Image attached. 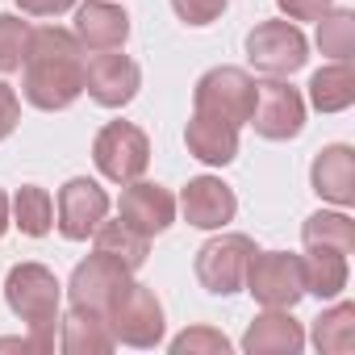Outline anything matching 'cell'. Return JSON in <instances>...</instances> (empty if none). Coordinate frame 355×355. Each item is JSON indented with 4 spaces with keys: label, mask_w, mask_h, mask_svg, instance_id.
Here are the masks:
<instances>
[{
    "label": "cell",
    "mask_w": 355,
    "mask_h": 355,
    "mask_svg": "<svg viewBox=\"0 0 355 355\" xmlns=\"http://www.w3.org/2000/svg\"><path fill=\"white\" fill-rule=\"evenodd\" d=\"M21 67H26L21 88L34 109H67L84 92V46L67 30H55V26L30 30Z\"/></svg>",
    "instance_id": "6da1fadb"
},
{
    "label": "cell",
    "mask_w": 355,
    "mask_h": 355,
    "mask_svg": "<svg viewBox=\"0 0 355 355\" xmlns=\"http://www.w3.org/2000/svg\"><path fill=\"white\" fill-rule=\"evenodd\" d=\"M5 297L13 305V313L34 330V343L46 351L55 347V322H59V280L38 268V263H21L9 272Z\"/></svg>",
    "instance_id": "7a4b0ae2"
},
{
    "label": "cell",
    "mask_w": 355,
    "mask_h": 355,
    "mask_svg": "<svg viewBox=\"0 0 355 355\" xmlns=\"http://www.w3.org/2000/svg\"><path fill=\"white\" fill-rule=\"evenodd\" d=\"M243 284L251 288V297L268 309H293L305 293V272H301V259L297 255H284V251H255L251 263H247V276Z\"/></svg>",
    "instance_id": "3957f363"
},
{
    "label": "cell",
    "mask_w": 355,
    "mask_h": 355,
    "mask_svg": "<svg viewBox=\"0 0 355 355\" xmlns=\"http://www.w3.org/2000/svg\"><path fill=\"white\" fill-rule=\"evenodd\" d=\"M255 92H259V84L243 67H214L209 76H201L193 105H197V113H209V117H222L230 125H243V121H251Z\"/></svg>",
    "instance_id": "277c9868"
},
{
    "label": "cell",
    "mask_w": 355,
    "mask_h": 355,
    "mask_svg": "<svg viewBox=\"0 0 355 355\" xmlns=\"http://www.w3.org/2000/svg\"><path fill=\"white\" fill-rule=\"evenodd\" d=\"M92 159L101 167V175H109L113 184H130L146 171L150 163V142L138 125L130 121H109L101 134H96V146H92Z\"/></svg>",
    "instance_id": "5b68a950"
},
{
    "label": "cell",
    "mask_w": 355,
    "mask_h": 355,
    "mask_svg": "<svg viewBox=\"0 0 355 355\" xmlns=\"http://www.w3.org/2000/svg\"><path fill=\"white\" fill-rule=\"evenodd\" d=\"M247 55L263 76H293L305 63V34L293 21H263L247 34Z\"/></svg>",
    "instance_id": "8992f818"
},
{
    "label": "cell",
    "mask_w": 355,
    "mask_h": 355,
    "mask_svg": "<svg viewBox=\"0 0 355 355\" xmlns=\"http://www.w3.org/2000/svg\"><path fill=\"white\" fill-rule=\"evenodd\" d=\"M105 322H109L113 334H117L121 343H130V347H150V343H159V334H163V309H159L155 293H150L146 284H134V280L117 293V301H113V309H109Z\"/></svg>",
    "instance_id": "52a82bcc"
},
{
    "label": "cell",
    "mask_w": 355,
    "mask_h": 355,
    "mask_svg": "<svg viewBox=\"0 0 355 355\" xmlns=\"http://www.w3.org/2000/svg\"><path fill=\"white\" fill-rule=\"evenodd\" d=\"M251 255H255V243H251V239H243V234L214 239V243H205V247H201V255H197V280H201L209 293H218V297L239 293V288H243V276H247Z\"/></svg>",
    "instance_id": "ba28073f"
},
{
    "label": "cell",
    "mask_w": 355,
    "mask_h": 355,
    "mask_svg": "<svg viewBox=\"0 0 355 355\" xmlns=\"http://www.w3.org/2000/svg\"><path fill=\"white\" fill-rule=\"evenodd\" d=\"M138 80H142L138 76V63L125 59L121 46L117 51H92V55H84V88L105 109H117V105L134 101Z\"/></svg>",
    "instance_id": "9c48e42d"
},
{
    "label": "cell",
    "mask_w": 355,
    "mask_h": 355,
    "mask_svg": "<svg viewBox=\"0 0 355 355\" xmlns=\"http://www.w3.org/2000/svg\"><path fill=\"white\" fill-rule=\"evenodd\" d=\"M130 284V272L113 263L109 255H88L71 276V309H88L96 318H109L117 293Z\"/></svg>",
    "instance_id": "30bf717a"
},
{
    "label": "cell",
    "mask_w": 355,
    "mask_h": 355,
    "mask_svg": "<svg viewBox=\"0 0 355 355\" xmlns=\"http://www.w3.org/2000/svg\"><path fill=\"white\" fill-rule=\"evenodd\" d=\"M251 121H255V130H259L263 138H272V142L293 138V134H301V125H305V101H301L297 88H288V84H280V80H268V84H259V92H255Z\"/></svg>",
    "instance_id": "8fae6325"
},
{
    "label": "cell",
    "mask_w": 355,
    "mask_h": 355,
    "mask_svg": "<svg viewBox=\"0 0 355 355\" xmlns=\"http://www.w3.org/2000/svg\"><path fill=\"white\" fill-rule=\"evenodd\" d=\"M109 214V197L96 180H67L59 193V230L63 239H88Z\"/></svg>",
    "instance_id": "7c38bea8"
},
{
    "label": "cell",
    "mask_w": 355,
    "mask_h": 355,
    "mask_svg": "<svg viewBox=\"0 0 355 355\" xmlns=\"http://www.w3.org/2000/svg\"><path fill=\"white\" fill-rule=\"evenodd\" d=\"M121 222L125 226H134L138 234H159V230H167L171 226V218H175V197L167 193V189H159V184H134L130 180V189L121 193Z\"/></svg>",
    "instance_id": "4fadbf2b"
},
{
    "label": "cell",
    "mask_w": 355,
    "mask_h": 355,
    "mask_svg": "<svg viewBox=\"0 0 355 355\" xmlns=\"http://www.w3.org/2000/svg\"><path fill=\"white\" fill-rule=\"evenodd\" d=\"M180 209H184V218H189L193 226L218 230V226H226V222L234 218L239 201H234V193H230L222 180H214V175H201V180H193V184L184 189Z\"/></svg>",
    "instance_id": "5bb4252c"
},
{
    "label": "cell",
    "mask_w": 355,
    "mask_h": 355,
    "mask_svg": "<svg viewBox=\"0 0 355 355\" xmlns=\"http://www.w3.org/2000/svg\"><path fill=\"white\" fill-rule=\"evenodd\" d=\"M130 34V17L117 5H105V0H88L76 13V38L88 51H117Z\"/></svg>",
    "instance_id": "9a60e30c"
},
{
    "label": "cell",
    "mask_w": 355,
    "mask_h": 355,
    "mask_svg": "<svg viewBox=\"0 0 355 355\" xmlns=\"http://www.w3.org/2000/svg\"><path fill=\"white\" fill-rule=\"evenodd\" d=\"M313 193L334 201V205L355 201V155H351V146H326L313 159Z\"/></svg>",
    "instance_id": "2e32d148"
},
{
    "label": "cell",
    "mask_w": 355,
    "mask_h": 355,
    "mask_svg": "<svg viewBox=\"0 0 355 355\" xmlns=\"http://www.w3.org/2000/svg\"><path fill=\"white\" fill-rule=\"evenodd\" d=\"M184 138H189V150L205 163H230L239 155V125L209 117V113H193Z\"/></svg>",
    "instance_id": "e0dca14e"
},
{
    "label": "cell",
    "mask_w": 355,
    "mask_h": 355,
    "mask_svg": "<svg viewBox=\"0 0 355 355\" xmlns=\"http://www.w3.org/2000/svg\"><path fill=\"white\" fill-rule=\"evenodd\" d=\"M301 343H305V334H301V326L288 318V309H268L263 318H255V326L247 330V338H243V347L251 351V355H280V351H301Z\"/></svg>",
    "instance_id": "ac0fdd59"
},
{
    "label": "cell",
    "mask_w": 355,
    "mask_h": 355,
    "mask_svg": "<svg viewBox=\"0 0 355 355\" xmlns=\"http://www.w3.org/2000/svg\"><path fill=\"white\" fill-rule=\"evenodd\" d=\"M92 234H96V255H109V259L121 263L125 272H138V268L146 263V247H150V239L138 234L134 226H125L121 218H117V222H101Z\"/></svg>",
    "instance_id": "d6986e66"
},
{
    "label": "cell",
    "mask_w": 355,
    "mask_h": 355,
    "mask_svg": "<svg viewBox=\"0 0 355 355\" xmlns=\"http://www.w3.org/2000/svg\"><path fill=\"white\" fill-rule=\"evenodd\" d=\"M309 96L322 113H338L355 101V76H351V63L347 59H334L330 67H322L309 84Z\"/></svg>",
    "instance_id": "ffe728a7"
},
{
    "label": "cell",
    "mask_w": 355,
    "mask_h": 355,
    "mask_svg": "<svg viewBox=\"0 0 355 355\" xmlns=\"http://www.w3.org/2000/svg\"><path fill=\"white\" fill-rule=\"evenodd\" d=\"M301 272H305V293L338 297L347 288V255L338 251H309L301 259Z\"/></svg>",
    "instance_id": "44dd1931"
},
{
    "label": "cell",
    "mask_w": 355,
    "mask_h": 355,
    "mask_svg": "<svg viewBox=\"0 0 355 355\" xmlns=\"http://www.w3.org/2000/svg\"><path fill=\"white\" fill-rule=\"evenodd\" d=\"M305 247L309 251H338L351 255L355 251V226L343 214H313L305 222Z\"/></svg>",
    "instance_id": "7402d4cb"
},
{
    "label": "cell",
    "mask_w": 355,
    "mask_h": 355,
    "mask_svg": "<svg viewBox=\"0 0 355 355\" xmlns=\"http://www.w3.org/2000/svg\"><path fill=\"white\" fill-rule=\"evenodd\" d=\"M13 218H17L21 234L42 239V234L51 230V218H55V201H51V193L38 189V184H26V189L17 193V201H13Z\"/></svg>",
    "instance_id": "603a6c76"
},
{
    "label": "cell",
    "mask_w": 355,
    "mask_h": 355,
    "mask_svg": "<svg viewBox=\"0 0 355 355\" xmlns=\"http://www.w3.org/2000/svg\"><path fill=\"white\" fill-rule=\"evenodd\" d=\"M63 326H67L63 330V347L67 351H109L113 347V334L105 330L109 322L88 313V309H71V318Z\"/></svg>",
    "instance_id": "cb8c5ba5"
},
{
    "label": "cell",
    "mask_w": 355,
    "mask_h": 355,
    "mask_svg": "<svg viewBox=\"0 0 355 355\" xmlns=\"http://www.w3.org/2000/svg\"><path fill=\"white\" fill-rule=\"evenodd\" d=\"M313 343H318V351H334V355L351 351L355 347V309L338 305V309L322 313L313 326Z\"/></svg>",
    "instance_id": "d4e9b609"
},
{
    "label": "cell",
    "mask_w": 355,
    "mask_h": 355,
    "mask_svg": "<svg viewBox=\"0 0 355 355\" xmlns=\"http://www.w3.org/2000/svg\"><path fill=\"white\" fill-rule=\"evenodd\" d=\"M318 21H322V30H318L322 55L351 59V51H355V17H351L347 9H338V13H326V17H318Z\"/></svg>",
    "instance_id": "484cf974"
},
{
    "label": "cell",
    "mask_w": 355,
    "mask_h": 355,
    "mask_svg": "<svg viewBox=\"0 0 355 355\" xmlns=\"http://www.w3.org/2000/svg\"><path fill=\"white\" fill-rule=\"evenodd\" d=\"M30 46V26L21 17H0V71H17Z\"/></svg>",
    "instance_id": "4316f807"
},
{
    "label": "cell",
    "mask_w": 355,
    "mask_h": 355,
    "mask_svg": "<svg viewBox=\"0 0 355 355\" xmlns=\"http://www.w3.org/2000/svg\"><path fill=\"white\" fill-rule=\"evenodd\" d=\"M171 351H175V355H184V351H214V355H226L230 343H226L218 330H189V334H180V338L171 343Z\"/></svg>",
    "instance_id": "83f0119b"
},
{
    "label": "cell",
    "mask_w": 355,
    "mask_h": 355,
    "mask_svg": "<svg viewBox=\"0 0 355 355\" xmlns=\"http://www.w3.org/2000/svg\"><path fill=\"white\" fill-rule=\"evenodd\" d=\"M171 9L180 13L189 26H209L226 9V0H171Z\"/></svg>",
    "instance_id": "f1b7e54d"
},
{
    "label": "cell",
    "mask_w": 355,
    "mask_h": 355,
    "mask_svg": "<svg viewBox=\"0 0 355 355\" xmlns=\"http://www.w3.org/2000/svg\"><path fill=\"white\" fill-rule=\"evenodd\" d=\"M280 9L288 13V21H318L330 13V0H280Z\"/></svg>",
    "instance_id": "f546056e"
},
{
    "label": "cell",
    "mask_w": 355,
    "mask_h": 355,
    "mask_svg": "<svg viewBox=\"0 0 355 355\" xmlns=\"http://www.w3.org/2000/svg\"><path fill=\"white\" fill-rule=\"evenodd\" d=\"M17 113H21V105H17L13 88H9V84H0V138H9V134H13Z\"/></svg>",
    "instance_id": "4dcf8cb0"
},
{
    "label": "cell",
    "mask_w": 355,
    "mask_h": 355,
    "mask_svg": "<svg viewBox=\"0 0 355 355\" xmlns=\"http://www.w3.org/2000/svg\"><path fill=\"white\" fill-rule=\"evenodd\" d=\"M17 5H21L26 13H34V17H55V13L71 9L76 0H17Z\"/></svg>",
    "instance_id": "1f68e13d"
},
{
    "label": "cell",
    "mask_w": 355,
    "mask_h": 355,
    "mask_svg": "<svg viewBox=\"0 0 355 355\" xmlns=\"http://www.w3.org/2000/svg\"><path fill=\"white\" fill-rule=\"evenodd\" d=\"M9 230V201H5V193H0V234Z\"/></svg>",
    "instance_id": "d6a6232c"
}]
</instances>
